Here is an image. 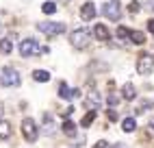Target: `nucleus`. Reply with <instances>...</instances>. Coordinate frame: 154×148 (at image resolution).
I'll use <instances>...</instances> for the list:
<instances>
[{
	"label": "nucleus",
	"instance_id": "obj_1",
	"mask_svg": "<svg viewBox=\"0 0 154 148\" xmlns=\"http://www.w3.org/2000/svg\"><path fill=\"white\" fill-rule=\"evenodd\" d=\"M50 48L48 46H39L37 44V39H22V44H20V55H22L24 59L28 57H37V55H48Z\"/></svg>",
	"mask_w": 154,
	"mask_h": 148
},
{
	"label": "nucleus",
	"instance_id": "obj_2",
	"mask_svg": "<svg viewBox=\"0 0 154 148\" xmlns=\"http://www.w3.org/2000/svg\"><path fill=\"white\" fill-rule=\"evenodd\" d=\"M91 41V31L89 28H76L69 33V44L74 48H87Z\"/></svg>",
	"mask_w": 154,
	"mask_h": 148
},
{
	"label": "nucleus",
	"instance_id": "obj_3",
	"mask_svg": "<svg viewBox=\"0 0 154 148\" xmlns=\"http://www.w3.org/2000/svg\"><path fill=\"white\" fill-rule=\"evenodd\" d=\"M37 28L42 31V33H46L48 37H52V35H63L65 31H67V26H65L63 22H39Z\"/></svg>",
	"mask_w": 154,
	"mask_h": 148
},
{
	"label": "nucleus",
	"instance_id": "obj_4",
	"mask_svg": "<svg viewBox=\"0 0 154 148\" xmlns=\"http://www.w3.org/2000/svg\"><path fill=\"white\" fill-rule=\"evenodd\" d=\"M22 133H24V140H26V142H30V144L37 142L39 129H37V124H35L33 118H24V122H22Z\"/></svg>",
	"mask_w": 154,
	"mask_h": 148
},
{
	"label": "nucleus",
	"instance_id": "obj_5",
	"mask_svg": "<svg viewBox=\"0 0 154 148\" xmlns=\"http://www.w3.org/2000/svg\"><path fill=\"white\" fill-rule=\"evenodd\" d=\"M0 85L2 87H17L20 85V74L13 68H5L0 74Z\"/></svg>",
	"mask_w": 154,
	"mask_h": 148
},
{
	"label": "nucleus",
	"instance_id": "obj_6",
	"mask_svg": "<svg viewBox=\"0 0 154 148\" xmlns=\"http://www.w3.org/2000/svg\"><path fill=\"white\" fill-rule=\"evenodd\" d=\"M104 15L111 22H119V18H122V2L119 0H109L104 5Z\"/></svg>",
	"mask_w": 154,
	"mask_h": 148
},
{
	"label": "nucleus",
	"instance_id": "obj_7",
	"mask_svg": "<svg viewBox=\"0 0 154 148\" xmlns=\"http://www.w3.org/2000/svg\"><path fill=\"white\" fill-rule=\"evenodd\" d=\"M137 72L141 74V76H150V74L154 72V57L141 55L139 61H137Z\"/></svg>",
	"mask_w": 154,
	"mask_h": 148
},
{
	"label": "nucleus",
	"instance_id": "obj_8",
	"mask_svg": "<svg viewBox=\"0 0 154 148\" xmlns=\"http://www.w3.org/2000/svg\"><path fill=\"white\" fill-rule=\"evenodd\" d=\"M100 105H102L100 92H87V96H85V107H87V109H100Z\"/></svg>",
	"mask_w": 154,
	"mask_h": 148
},
{
	"label": "nucleus",
	"instance_id": "obj_9",
	"mask_svg": "<svg viewBox=\"0 0 154 148\" xmlns=\"http://www.w3.org/2000/svg\"><path fill=\"white\" fill-rule=\"evenodd\" d=\"M80 18H83L85 22L94 20V18H96V5H94V2H85L83 7H80Z\"/></svg>",
	"mask_w": 154,
	"mask_h": 148
},
{
	"label": "nucleus",
	"instance_id": "obj_10",
	"mask_svg": "<svg viewBox=\"0 0 154 148\" xmlns=\"http://www.w3.org/2000/svg\"><path fill=\"white\" fill-rule=\"evenodd\" d=\"M94 35H96V39H100V41H109V39H111V33H109V28H106L104 24H96V26H94Z\"/></svg>",
	"mask_w": 154,
	"mask_h": 148
},
{
	"label": "nucleus",
	"instance_id": "obj_11",
	"mask_svg": "<svg viewBox=\"0 0 154 148\" xmlns=\"http://www.w3.org/2000/svg\"><path fill=\"white\" fill-rule=\"evenodd\" d=\"M61 131H63L67 137H74L76 131H78V124L72 122V120H63V124H61Z\"/></svg>",
	"mask_w": 154,
	"mask_h": 148
},
{
	"label": "nucleus",
	"instance_id": "obj_12",
	"mask_svg": "<svg viewBox=\"0 0 154 148\" xmlns=\"http://www.w3.org/2000/svg\"><path fill=\"white\" fill-rule=\"evenodd\" d=\"M13 133V126L9 120H0V140H9Z\"/></svg>",
	"mask_w": 154,
	"mask_h": 148
},
{
	"label": "nucleus",
	"instance_id": "obj_13",
	"mask_svg": "<svg viewBox=\"0 0 154 148\" xmlns=\"http://www.w3.org/2000/svg\"><path fill=\"white\" fill-rule=\"evenodd\" d=\"M135 96H137L135 85H132V83H126V85L122 87V98L124 100H135Z\"/></svg>",
	"mask_w": 154,
	"mask_h": 148
},
{
	"label": "nucleus",
	"instance_id": "obj_14",
	"mask_svg": "<svg viewBox=\"0 0 154 148\" xmlns=\"http://www.w3.org/2000/svg\"><path fill=\"white\" fill-rule=\"evenodd\" d=\"M44 133L46 135H52L54 133V120L50 113H44Z\"/></svg>",
	"mask_w": 154,
	"mask_h": 148
},
{
	"label": "nucleus",
	"instance_id": "obj_15",
	"mask_svg": "<svg viewBox=\"0 0 154 148\" xmlns=\"http://www.w3.org/2000/svg\"><path fill=\"white\" fill-rule=\"evenodd\" d=\"M33 79H35L37 83H48L50 79H52V74H50L48 70H35V72H33Z\"/></svg>",
	"mask_w": 154,
	"mask_h": 148
},
{
	"label": "nucleus",
	"instance_id": "obj_16",
	"mask_svg": "<svg viewBox=\"0 0 154 148\" xmlns=\"http://www.w3.org/2000/svg\"><path fill=\"white\" fill-rule=\"evenodd\" d=\"M132 44H137V46H143L146 44V33H141V31H130V39Z\"/></svg>",
	"mask_w": 154,
	"mask_h": 148
},
{
	"label": "nucleus",
	"instance_id": "obj_17",
	"mask_svg": "<svg viewBox=\"0 0 154 148\" xmlns=\"http://www.w3.org/2000/svg\"><path fill=\"white\" fill-rule=\"evenodd\" d=\"M0 52H2V55H9V52H13V37H5V39H0Z\"/></svg>",
	"mask_w": 154,
	"mask_h": 148
},
{
	"label": "nucleus",
	"instance_id": "obj_18",
	"mask_svg": "<svg viewBox=\"0 0 154 148\" xmlns=\"http://www.w3.org/2000/svg\"><path fill=\"white\" fill-rule=\"evenodd\" d=\"M96 118H98V111H96V109H89V111L85 113V118L80 120V126H83V129H87V126H89L91 122H94Z\"/></svg>",
	"mask_w": 154,
	"mask_h": 148
},
{
	"label": "nucleus",
	"instance_id": "obj_19",
	"mask_svg": "<svg viewBox=\"0 0 154 148\" xmlns=\"http://www.w3.org/2000/svg\"><path fill=\"white\" fill-rule=\"evenodd\" d=\"M122 129H124V133H132V131L137 129V120L130 115V118H126L124 122H122Z\"/></svg>",
	"mask_w": 154,
	"mask_h": 148
},
{
	"label": "nucleus",
	"instance_id": "obj_20",
	"mask_svg": "<svg viewBox=\"0 0 154 148\" xmlns=\"http://www.w3.org/2000/svg\"><path fill=\"white\" fill-rule=\"evenodd\" d=\"M59 98L72 100V89L67 87V83H61V85H59Z\"/></svg>",
	"mask_w": 154,
	"mask_h": 148
},
{
	"label": "nucleus",
	"instance_id": "obj_21",
	"mask_svg": "<svg viewBox=\"0 0 154 148\" xmlns=\"http://www.w3.org/2000/svg\"><path fill=\"white\" fill-rule=\"evenodd\" d=\"M115 35H117V39H130V31L126 26H117L115 28Z\"/></svg>",
	"mask_w": 154,
	"mask_h": 148
},
{
	"label": "nucleus",
	"instance_id": "obj_22",
	"mask_svg": "<svg viewBox=\"0 0 154 148\" xmlns=\"http://www.w3.org/2000/svg\"><path fill=\"white\" fill-rule=\"evenodd\" d=\"M42 11H44L46 15H52V13L57 11V5H54V2H44V5H42Z\"/></svg>",
	"mask_w": 154,
	"mask_h": 148
},
{
	"label": "nucleus",
	"instance_id": "obj_23",
	"mask_svg": "<svg viewBox=\"0 0 154 148\" xmlns=\"http://www.w3.org/2000/svg\"><path fill=\"white\" fill-rule=\"evenodd\" d=\"M128 11H130L132 15H135V13H139V11H141V2H139V0H132V2L128 5Z\"/></svg>",
	"mask_w": 154,
	"mask_h": 148
},
{
	"label": "nucleus",
	"instance_id": "obj_24",
	"mask_svg": "<svg viewBox=\"0 0 154 148\" xmlns=\"http://www.w3.org/2000/svg\"><path fill=\"white\" fill-rule=\"evenodd\" d=\"M119 105V96L117 94H109V107H117Z\"/></svg>",
	"mask_w": 154,
	"mask_h": 148
},
{
	"label": "nucleus",
	"instance_id": "obj_25",
	"mask_svg": "<svg viewBox=\"0 0 154 148\" xmlns=\"http://www.w3.org/2000/svg\"><path fill=\"white\" fill-rule=\"evenodd\" d=\"M72 113H74V107H72V105H67L65 109H61V115H63V118H69Z\"/></svg>",
	"mask_w": 154,
	"mask_h": 148
},
{
	"label": "nucleus",
	"instance_id": "obj_26",
	"mask_svg": "<svg viewBox=\"0 0 154 148\" xmlns=\"http://www.w3.org/2000/svg\"><path fill=\"white\" fill-rule=\"evenodd\" d=\"M106 115H109L111 122H115V120H117V111H115V107H111V109L106 111Z\"/></svg>",
	"mask_w": 154,
	"mask_h": 148
},
{
	"label": "nucleus",
	"instance_id": "obj_27",
	"mask_svg": "<svg viewBox=\"0 0 154 148\" xmlns=\"http://www.w3.org/2000/svg\"><path fill=\"white\" fill-rule=\"evenodd\" d=\"M94 148H111V146H109V142L100 140V142H96V146H94Z\"/></svg>",
	"mask_w": 154,
	"mask_h": 148
},
{
	"label": "nucleus",
	"instance_id": "obj_28",
	"mask_svg": "<svg viewBox=\"0 0 154 148\" xmlns=\"http://www.w3.org/2000/svg\"><path fill=\"white\" fill-rule=\"evenodd\" d=\"M148 31H150V33H154V18L148 20Z\"/></svg>",
	"mask_w": 154,
	"mask_h": 148
},
{
	"label": "nucleus",
	"instance_id": "obj_29",
	"mask_svg": "<svg viewBox=\"0 0 154 148\" xmlns=\"http://www.w3.org/2000/svg\"><path fill=\"white\" fill-rule=\"evenodd\" d=\"M111 148H128V144L126 142H117V144H113Z\"/></svg>",
	"mask_w": 154,
	"mask_h": 148
},
{
	"label": "nucleus",
	"instance_id": "obj_30",
	"mask_svg": "<svg viewBox=\"0 0 154 148\" xmlns=\"http://www.w3.org/2000/svg\"><path fill=\"white\" fill-rule=\"evenodd\" d=\"M72 98H80V89H72Z\"/></svg>",
	"mask_w": 154,
	"mask_h": 148
},
{
	"label": "nucleus",
	"instance_id": "obj_31",
	"mask_svg": "<svg viewBox=\"0 0 154 148\" xmlns=\"http://www.w3.org/2000/svg\"><path fill=\"white\" fill-rule=\"evenodd\" d=\"M150 126H152V129H154V120H152V122H150Z\"/></svg>",
	"mask_w": 154,
	"mask_h": 148
},
{
	"label": "nucleus",
	"instance_id": "obj_32",
	"mask_svg": "<svg viewBox=\"0 0 154 148\" xmlns=\"http://www.w3.org/2000/svg\"><path fill=\"white\" fill-rule=\"evenodd\" d=\"M0 115H2V109H0ZM0 120H2V118H0Z\"/></svg>",
	"mask_w": 154,
	"mask_h": 148
},
{
	"label": "nucleus",
	"instance_id": "obj_33",
	"mask_svg": "<svg viewBox=\"0 0 154 148\" xmlns=\"http://www.w3.org/2000/svg\"><path fill=\"white\" fill-rule=\"evenodd\" d=\"M65 2H69V0H65Z\"/></svg>",
	"mask_w": 154,
	"mask_h": 148
}]
</instances>
